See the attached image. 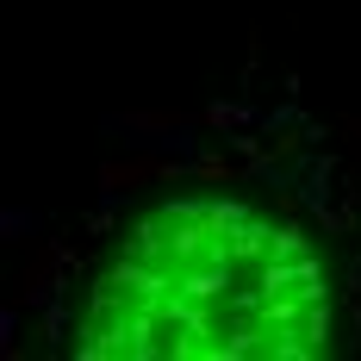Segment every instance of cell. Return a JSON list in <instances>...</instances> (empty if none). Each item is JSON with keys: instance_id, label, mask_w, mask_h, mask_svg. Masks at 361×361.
Returning a JSON list of instances; mask_svg holds the SVG:
<instances>
[{"instance_id": "obj_1", "label": "cell", "mask_w": 361, "mask_h": 361, "mask_svg": "<svg viewBox=\"0 0 361 361\" xmlns=\"http://www.w3.org/2000/svg\"><path fill=\"white\" fill-rule=\"evenodd\" d=\"M330 268L287 218L193 193L137 218L75 330L81 361H318Z\"/></svg>"}]
</instances>
